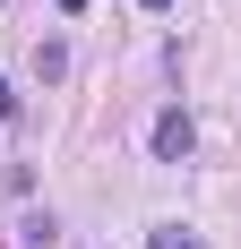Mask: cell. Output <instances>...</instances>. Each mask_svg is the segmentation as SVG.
Here are the masks:
<instances>
[{
    "mask_svg": "<svg viewBox=\"0 0 241 249\" xmlns=\"http://www.w3.org/2000/svg\"><path fill=\"white\" fill-rule=\"evenodd\" d=\"M190 146H198L190 112H164V121H155V155H164V163H190Z\"/></svg>",
    "mask_w": 241,
    "mask_h": 249,
    "instance_id": "cell-1",
    "label": "cell"
},
{
    "mask_svg": "<svg viewBox=\"0 0 241 249\" xmlns=\"http://www.w3.org/2000/svg\"><path fill=\"white\" fill-rule=\"evenodd\" d=\"M35 77H43V86H60V77H69V52L43 43V52H35Z\"/></svg>",
    "mask_w": 241,
    "mask_h": 249,
    "instance_id": "cell-2",
    "label": "cell"
},
{
    "mask_svg": "<svg viewBox=\"0 0 241 249\" xmlns=\"http://www.w3.org/2000/svg\"><path fill=\"white\" fill-rule=\"evenodd\" d=\"M155 249H207V241H198L190 224H155Z\"/></svg>",
    "mask_w": 241,
    "mask_h": 249,
    "instance_id": "cell-3",
    "label": "cell"
},
{
    "mask_svg": "<svg viewBox=\"0 0 241 249\" xmlns=\"http://www.w3.org/2000/svg\"><path fill=\"white\" fill-rule=\"evenodd\" d=\"M0 121H18V86H9V77H0Z\"/></svg>",
    "mask_w": 241,
    "mask_h": 249,
    "instance_id": "cell-4",
    "label": "cell"
},
{
    "mask_svg": "<svg viewBox=\"0 0 241 249\" xmlns=\"http://www.w3.org/2000/svg\"><path fill=\"white\" fill-rule=\"evenodd\" d=\"M52 9H86V0H52Z\"/></svg>",
    "mask_w": 241,
    "mask_h": 249,
    "instance_id": "cell-5",
    "label": "cell"
},
{
    "mask_svg": "<svg viewBox=\"0 0 241 249\" xmlns=\"http://www.w3.org/2000/svg\"><path fill=\"white\" fill-rule=\"evenodd\" d=\"M146 9H172V0H146Z\"/></svg>",
    "mask_w": 241,
    "mask_h": 249,
    "instance_id": "cell-6",
    "label": "cell"
}]
</instances>
